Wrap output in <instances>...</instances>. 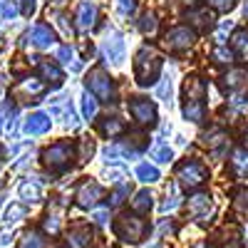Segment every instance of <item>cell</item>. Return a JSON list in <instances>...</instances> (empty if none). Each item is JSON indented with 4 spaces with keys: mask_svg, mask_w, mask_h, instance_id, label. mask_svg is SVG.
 <instances>
[{
    "mask_svg": "<svg viewBox=\"0 0 248 248\" xmlns=\"http://www.w3.org/2000/svg\"><path fill=\"white\" fill-rule=\"evenodd\" d=\"M161 67H164V60L156 55L154 47L149 45H141L134 55V79L139 87H152L156 85V79L161 75Z\"/></svg>",
    "mask_w": 248,
    "mask_h": 248,
    "instance_id": "cell-1",
    "label": "cell"
},
{
    "mask_svg": "<svg viewBox=\"0 0 248 248\" xmlns=\"http://www.w3.org/2000/svg\"><path fill=\"white\" fill-rule=\"evenodd\" d=\"M176 181L179 186H184V189H201V186L209 181V169H206V164L196 156H186L184 161L176 164Z\"/></svg>",
    "mask_w": 248,
    "mask_h": 248,
    "instance_id": "cell-2",
    "label": "cell"
},
{
    "mask_svg": "<svg viewBox=\"0 0 248 248\" xmlns=\"http://www.w3.org/2000/svg\"><path fill=\"white\" fill-rule=\"evenodd\" d=\"M149 231V223L144 221L139 214H122L114 221V233L117 238L127 241V243H139Z\"/></svg>",
    "mask_w": 248,
    "mask_h": 248,
    "instance_id": "cell-3",
    "label": "cell"
},
{
    "mask_svg": "<svg viewBox=\"0 0 248 248\" xmlns=\"http://www.w3.org/2000/svg\"><path fill=\"white\" fill-rule=\"evenodd\" d=\"M72 159H75V144L62 139V141H55L43 152V161L45 167L52 169V171H67L72 167Z\"/></svg>",
    "mask_w": 248,
    "mask_h": 248,
    "instance_id": "cell-4",
    "label": "cell"
},
{
    "mask_svg": "<svg viewBox=\"0 0 248 248\" xmlns=\"http://www.w3.org/2000/svg\"><path fill=\"white\" fill-rule=\"evenodd\" d=\"M127 109L132 114V119L139 124V127H156L159 122V112H156V105L149 99V97H129L127 99Z\"/></svg>",
    "mask_w": 248,
    "mask_h": 248,
    "instance_id": "cell-5",
    "label": "cell"
},
{
    "mask_svg": "<svg viewBox=\"0 0 248 248\" xmlns=\"http://www.w3.org/2000/svg\"><path fill=\"white\" fill-rule=\"evenodd\" d=\"M85 87H87V92H92L97 99H102V102H114V94H117V87H114V79L102 70V67H97V70H92L90 75H87V79H85Z\"/></svg>",
    "mask_w": 248,
    "mask_h": 248,
    "instance_id": "cell-6",
    "label": "cell"
},
{
    "mask_svg": "<svg viewBox=\"0 0 248 248\" xmlns=\"http://www.w3.org/2000/svg\"><path fill=\"white\" fill-rule=\"evenodd\" d=\"M102 55H105L107 62L114 65V67H119L124 62V57H127V45H124V35L119 30L109 28L105 32V40H102Z\"/></svg>",
    "mask_w": 248,
    "mask_h": 248,
    "instance_id": "cell-7",
    "label": "cell"
},
{
    "mask_svg": "<svg viewBox=\"0 0 248 248\" xmlns=\"http://www.w3.org/2000/svg\"><path fill=\"white\" fill-rule=\"evenodd\" d=\"M194 43H196V32L189 25H174V28L167 30V35H164V45H167L171 52H184Z\"/></svg>",
    "mask_w": 248,
    "mask_h": 248,
    "instance_id": "cell-8",
    "label": "cell"
},
{
    "mask_svg": "<svg viewBox=\"0 0 248 248\" xmlns=\"http://www.w3.org/2000/svg\"><path fill=\"white\" fill-rule=\"evenodd\" d=\"M75 199H77V203L82 206V209H94V206L99 203V199H102V186L97 181H90V179L82 181L77 186Z\"/></svg>",
    "mask_w": 248,
    "mask_h": 248,
    "instance_id": "cell-9",
    "label": "cell"
},
{
    "mask_svg": "<svg viewBox=\"0 0 248 248\" xmlns=\"http://www.w3.org/2000/svg\"><path fill=\"white\" fill-rule=\"evenodd\" d=\"M189 214L196 218V221H206V218H211L214 216V201L209 194H194L189 199Z\"/></svg>",
    "mask_w": 248,
    "mask_h": 248,
    "instance_id": "cell-10",
    "label": "cell"
},
{
    "mask_svg": "<svg viewBox=\"0 0 248 248\" xmlns=\"http://www.w3.org/2000/svg\"><path fill=\"white\" fill-rule=\"evenodd\" d=\"M94 20H97V5L92 3V0H82V3L77 5L75 10V23H77V30H90L94 25Z\"/></svg>",
    "mask_w": 248,
    "mask_h": 248,
    "instance_id": "cell-11",
    "label": "cell"
},
{
    "mask_svg": "<svg viewBox=\"0 0 248 248\" xmlns=\"http://www.w3.org/2000/svg\"><path fill=\"white\" fill-rule=\"evenodd\" d=\"M50 127H52V119H50V114H45V112H32V114L25 119V124H23V129H25L28 134H32V137L47 134Z\"/></svg>",
    "mask_w": 248,
    "mask_h": 248,
    "instance_id": "cell-12",
    "label": "cell"
},
{
    "mask_svg": "<svg viewBox=\"0 0 248 248\" xmlns=\"http://www.w3.org/2000/svg\"><path fill=\"white\" fill-rule=\"evenodd\" d=\"M28 37H30V43L35 45V47H40V50H47V47H52L55 45V30L50 28V25H35L30 32H28Z\"/></svg>",
    "mask_w": 248,
    "mask_h": 248,
    "instance_id": "cell-13",
    "label": "cell"
},
{
    "mask_svg": "<svg viewBox=\"0 0 248 248\" xmlns=\"http://www.w3.org/2000/svg\"><path fill=\"white\" fill-rule=\"evenodd\" d=\"M181 114L186 122L201 124L206 119V102L201 99H181Z\"/></svg>",
    "mask_w": 248,
    "mask_h": 248,
    "instance_id": "cell-14",
    "label": "cell"
},
{
    "mask_svg": "<svg viewBox=\"0 0 248 248\" xmlns=\"http://www.w3.org/2000/svg\"><path fill=\"white\" fill-rule=\"evenodd\" d=\"M181 99H206V82L196 75H189L184 79V92H181Z\"/></svg>",
    "mask_w": 248,
    "mask_h": 248,
    "instance_id": "cell-15",
    "label": "cell"
},
{
    "mask_svg": "<svg viewBox=\"0 0 248 248\" xmlns=\"http://www.w3.org/2000/svg\"><path fill=\"white\" fill-rule=\"evenodd\" d=\"M223 90H229V92H236V90H243L248 85V67H236V70H229L223 77Z\"/></svg>",
    "mask_w": 248,
    "mask_h": 248,
    "instance_id": "cell-16",
    "label": "cell"
},
{
    "mask_svg": "<svg viewBox=\"0 0 248 248\" xmlns=\"http://www.w3.org/2000/svg\"><path fill=\"white\" fill-rule=\"evenodd\" d=\"M124 122L119 119V117H105V119H99V124H97V132L105 137V139H114V137H119V134H124Z\"/></svg>",
    "mask_w": 248,
    "mask_h": 248,
    "instance_id": "cell-17",
    "label": "cell"
},
{
    "mask_svg": "<svg viewBox=\"0 0 248 248\" xmlns=\"http://www.w3.org/2000/svg\"><path fill=\"white\" fill-rule=\"evenodd\" d=\"M17 194L25 203H35V201L43 199V186H40V181H35V179H25V181H20Z\"/></svg>",
    "mask_w": 248,
    "mask_h": 248,
    "instance_id": "cell-18",
    "label": "cell"
},
{
    "mask_svg": "<svg viewBox=\"0 0 248 248\" xmlns=\"http://www.w3.org/2000/svg\"><path fill=\"white\" fill-rule=\"evenodd\" d=\"M37 60H40V57H37ZM37 67H40V75H43V79L52 82V87H60L62 82H65V75H62V70H60L57 62L43 60V62H37Z\"/></svg>",
    "mask_w": 248,
    "mask_h": 248,
    "instance_id": "cell-19",
    "label": "cell"
},
{
    "mask_svg": "<svg viewBox=\"0 0 248 248\" xmlns=\"http://www.w3.org/2000/svg\"><path fill=\"white\" fill-rule=\"evenodd\" d=\"M92 243V231L90 226H75L67 233V246L70 248H90Z\"/></svg>",
    "mask_w": 248,
    "mask_h": 248,
    "instance_id": "cell-20",
    "label": "cell"
},
{
    "mask_svg": "<svg viewBox=\"0 0 248 248\" xmlns=\"http://www.w3.org/2000/svg\"><path fill=\"white\" fill-rule=\"evenodd\" d=\"M45 92V85L40 79H25L23 85H20L17 90H15V94L20 97V99H32V97H40ZM35 102V99H32Z\"/></svg>",
    "mask_w": 248,
    "mask_h": 248,
    "instance_id": "cell-21",
    "label": "cell"
},
{
    "mask_svg": "<svg viewBox=\"0 0 248 248\" xmlns=\"http://www.w3.org/2000/svg\"><path fill=\"white\" fill-rule=\"evenodd\" d=\"M231 174L236 179H248V152H233L231 154Z\"/></svg>",
    "mask_w": 248,
    "mask_h": 248,
    "instance_id": "cell-22",
    "label": "cell"
},
{
    "mask_svg": "<svg viewBox=\"0 0 248 248\" xmlns=\"http://www.w3.org/2000/svg\"><path fill=\"white\" fill-rule=\"evenodd\" d=\"M154 206V196L149 191H139L134 199H132V211L139 214V216H147Z\"/></svg>",
    "mask_w": 248,
    "mask_h": 248,
    "instance_id": "cell-23",
    "label": "cell"
},
{
    "mask_svg": "<svg viewBox=\"0 0 248 248\" xmlns=\"http://www.w3.org/2000/svg\"><path fill=\"white\" fill-rule=\"evenodd\" d=\"M137 179L141 184H156L161 179V174H159V169L154 167V164L144 161V164H139V167H137Z\"/></svg>",
    "mask_w": 248,
    "mask_h": 248,
    "instance_id": "cell-24",
    "label": "cell"
},
{
    "mask_svg": "<svg viewBox=\"0 0 248 248\" xmlns=\"http://www.w3.org/2000/svg\"><path fill=\"white\" fill-rule=\"evenodd\" d=\"M209 57H211L214 65H231L233 57H236V52L229 50V47H223V45H216V47L209 52Z\"/></svg>",
    "mask_w": 248,
    "mask_h": 248,
    "instance_id": "cell-25",
    "label": "cell"
},
{
    "mask_svg": "<svg viewBox=\"0 0 248 248\" xmlns=\"http://www.w3.org/2000/svg\"><path fill=\"white\" fill-rule=\"evenodd\" d=\"M231 45H233V52L236 55L248 57V30H236L233 37H231Z\"/></svg>",
    "mask_w": 248,
    "mask_h": 248,
    "instance_id": "cell-26",
    "label": "cell"
},
{
    "mask_svg": "<svg viewBox=\"0 0 248 248\" xmlns=\"http://www.w3.org/2000/svg\"><path fill=\"white\" fill-rule=\"evenodd\" d=\"M82 117H85L87 122H92L97 117V97L92 92L82 94Z\"/></svg>",
    "mask_w": 248,
    "mask_h": 248,
    "instance_id": "cell-27",
    "label": "cell"
},
{
    "mask_svg": "<svg viewBox=\"0 0 248 248\" xmlns=\"http://www.w3.org/2000/svg\"><path fill=\"white\" fill-rule=\"evenodd\" d=\"M156 25H159V20H156V13L154 10H147V13H144L141 15V20H139V32L141 35H152L154 30H156Z\"/></svg>",
    "mask_w": 248,
    "mask_h": 248,
    "instance_id": "cell-28",
    "label": "cell"
},
{
    "mask_svg": "<svg viewBox=\"0 0 248 248\" xmlns=\"http://www.w3.org/2000/svg\"><path fill=\"white\" fill-rule=\"evenodd\" d=\"M152 156L159 164H169L174 159V149L169 147V144H154V147H152Z\"/></svg>",
    "mask_w": 248,
    "mask_h": 248,
    "instance_id": "cell-29",
    "label": "cell"
},
{
    "mask_svg": "<svg viewBox=\"0 0 248 248\" xmlns=\"http://www.w3.org/2000/svg\"><path fill=\"white\" fill-rule=\"evenodd\" d=\"M75 149H79V161H90L92 159V154H94V141L92 139H87V137H82V139H77V144H75Z\"/></svg>",
    "mask_w": 248,
    "mask_h": 248,
    "instance_id": "cell-30",
    "label": "cell"
},
{
    "mask_svg": "<svg viewBox=\"0 0 248 248\" xmlns=\"http://www.w3.org/2000/svg\"><path fill=\"white\" fill-rule=\"evenodd\" d=\"M132 194V186L127 184V181H119L117 184V189L112 191V196H109V206H119V203H124V199H127Z\"/></svg>",
    "mask_w": 248,
    "mask_h": 248,
    "instance_id": "cell-31",
    "label": "cell"
},
{
    "mask_svg": "<svg viewBox=\"0 0 248 248\" xmlns=\"http://www.w3.org/2000/svg\"><path fill=\"white\" fill-rule=\"evenodd\" d=\"M25 214H28V209H25L23 203H10L8 209H5V214H3V221L5 223H15L20 218H25Z\"/></svg>",
    "mask_w": 248,
    "mask_h": 248,
    "instance_id": "cell-32",
    "label": "cell"
},
{
    "mask_svg": "<svg viewBox=\"0 0 248 248\" xmlns=\"http://www.w3.org/2000/svg\"><path fill=\"white\" fill-rule=\"evenodd\" d=\"M179 199H181V196H179V189L171 184V186H169V191H167V199H164V203H161V214H169V211H174L176 206L181 203Z\"/></svg>",
    "mask_w": 248,
    "mask_h": 248,
    "instance_id": "cell-33",
    "label": "cell"
},
{
    "mask_svg": "<svg viewBox=\"0 0 248 248\" xmlns=\"http://www.w3.org/2000/svg\"><path fill=\"white\" fill-rule=\"evenodd\" d=\"M57 60H60V65H72V70H79V62H75V50L70 45H62L57 50Z\"/></svg>",
    "mask_w": 248,
    "mask_h": 248,
    "instance_id": "cell-34",
    "label": "cell"
},
{
    "mask_svg": "<svg viewBox=\"0 0 248 248\" xmlns=\"http://www.w3.org/2000/svg\"><path fill=\"white\" fill-rule=\"evenodd\" d=\"M189 17H196V20H191V23H194V25H201L203 30H209V28L214 25V15L206 13V10H201V13H189Z\"/></svg>",
    "mask_w": 248,
    "mask_h": 248,
    "instance_id": "cell-35",
    "label": "cell"
},
{
    "mask_svg": "<svg viewBox=\"0 0 248 248\" xmlns=\"http://www.w3.org/2000/svg\"><path fill=\"white\" fill-rule=\"evenodd\" d=\"M233 30V23L231 20H223V23L218 25V30L214 32V40H216V45H226V37H229V32Z\"/></svg>",
    "mask_w": 248,
    "mask_h": 248,
    "instance_id": "cell-36",
    "label": "cell"
},
{
    "mask_svg": "<svg viewBox=\"0 0 248 248\" xmlns=\"http://www.w3.org/2000/svg\"><path fill=\"white\" fill-rule=\"evenodd\" d=\"M45 246V238H40L37 231H28L23 236V248H43Z\"/></svg>",
    "mask_w": 248,
    "mask_h": 248,
    "instance_id": "cell-37",
    "label": "cell"
},
{
    "mask_svg": "<svg viewBox=\"0 0 248 248\" xmlns=\"http://www.w3.org/2000/svg\"><path fill=\"white\" fill-rule=\"evenodd\" d=\"M233 206H236V211H238V214L248 216V189H241V191L236 194V199H233Z\"/></svg>",
    "mask_w": 248,
    "mask_h": 248,
    "instance_id": "cell-38",
    "label": "cell"
},
{
    "mask_svg": "<svg viewBox=\"0 0 248 248\" xmlns=\"http://www.w3.org/2000/svg\"><path fill=\"white\" fill-rule=\"evenodd\" d=\"M43 229H45V233H50V236H55V233L60 231V218H57V214H47V216H45Z\"/></svg>",
    "mask_w": 248,
    "mask_h": 248,
    "instance_id": "cell-39",
    "label": "cell"
},
{
    "mask_svg": "<svg viewBox=\"0 0 248 248\" xmlns=\"http://www.w3.org/2000/svg\"><path fill=\"white\" fill-rule=\"evenodd\" d=\"M171 77H164V82L159 85V90H156V97L159 99H164V102H171Z\"/></svg>",
    "mask_w": 248,
    "mask_h": 248,
    "instance_id": "cell-40",
    "label": "cell"
},
{
    "mask_svg": "<svg viewBox=\"0 0 248 248\" xmlns=\"http://www.w3.org/2000/svg\"><path fill=\"white\" fill-rule=\"evenodd\" d=\"M117 10L122 17H129L137 10V0H117Z\"/></svg>",
    "mask_w": 248,
    "mask_h": 248,
    "instance_id": "cell-41",
    "label": "cell"
},
{
    "mask_svg": "<svg viewBox=\"0 0 248 248\" xmlns=\"http://www.w3.org/2000/svg\"><path fill=\"white\" fill-rule=\"evenodd\" d=\"M209 5L214 10H221V13H229L236 8V0H209Z\"/></svg>",
    "mask_w": 248,
    "mask_h": 248,
    "instance_id": "cell-42",
    "label": "cell"
},
{
    "mask_svg": "<svg viewBox=\"0 0 248 248\" xmlns=\"http://www.w3.org/2000/svg\"><path fill=\"white\" fill-rule=\"evenodd\" d=\"M102 176H105V179H107L109 184H119V181L124 179V171H122V169H114V167H112V169H105V174H102Z\"/></svg>",
    "mask_w": 248,
    "mask_h": 248,
    "instance_id": "cell-43",
    "label": "cell"
},
{
    "mask_svg": "<svg viewBox=\"0 0 248 248\" xmlns=\"http://www.w3.org/2000/svg\"><path fill=\"white\" fill-rule=\"evenodd\" d=\"M92 218H94V223H97V226H105V223L109 221V209H97Z\"/></svg>",
    "mask_w": 248,
    "mask_h": 248,
    "instance_id": "cell-44",
    "label": "cell"
},
{
    "mask_svg": "<svg viewBox=\"0 0 248 248\" xmlns=\"http://www.w3.org/2000/svg\"><path fill=\"white\" fill-rule=\"evenodd\" d=\"M20 3H23V15H25V17H30V15L35 13L37 0H20Z\"/></svg>",
    "mask_w": 248,
    "mask_h": 248,
    "instance_id": "cell-45",
    "label": "cell"
},
{
    "mask_svg": "<svg viewBox=\"0 0 248 248\" xmlns=\"http://www.w3.org/2000/svg\"><path fill=\"white\" fill-rule=\"evenodd\" d=\"M3 15H5L8 20H10V17H15V15H17V5L8 0V3H5V8H3Z\"/></svg>",
    "mask_w": 248,
    "mask_h": 248,
    "instance_id": "cell-46",
    "label": "cell"
},
{
    "mask_svg": "<svg viewBox=\"0 0 248 248\" xmlns=\"http://www.w3.org/2000/svg\"><path fill=\"white\" fill-rule=\"evenodd\" d=\"M243 147L248 149V129H246V134H243Z\"/></svg>",
    "mask_w": 248,
    "mask_h": 248,
    "instance_id": "cell-47",
    "label": "cell"
},
{
    "mask_svg": "<svg viewBox=\"0 0 248 248\" xmlns=\"http://www.w3.org/2000/svg\"><path fill=\"white\" fill-rule=\"evenodd\" d=\"M3 156H5V149H3V147H0V161H3Z\"/></svg>",
    "mask_w": 248,
    "mask_h": 248,
    "instance_id": "cell-48",
    "label": "cell"
},
{
    "mask_svg": "<svg viewBox=\"0 0 248 248\" xmlns=\"http://www.w3.org/2000/svg\"><path fill=\"white\" fill-rule=\"evenodd\" d=\"M243 15L248 17V0H246V8H243Z\"/></svg>",
    "mask_w": 248,
    "mask_h": 248,
    "instance_id": "cell-49",
    "label": "cell"
},
{
    "mask_svg": "<svg viewBox=\"0 0 248 248\" xmlns=\"http://www.w3.org/2000/svg\"><path fill=\"white\" fill-rule=\"evenodd\" d=\"M181 3H194V0H181Z\"/></svg>",
    "mask_w": 248,
    "mask_h": 248,
    "instance_id": "cell-50",
    "label": "cell"
},
{
    "mask_svg": "<svg viewBox=\"0 0 248 248\" xmlns=\"http://www.w3.org/2000/svg\"><path fill=\"white\" fill-rule=\"evenodd\" d=\"M199 248H209V246H206V243H201V246H199Z\"/></svg>",
    "mask_w": 248,
    "mask_h": 248,
    "instance_id": "cell-51",
    "label": "cell"
}]
</instances>
